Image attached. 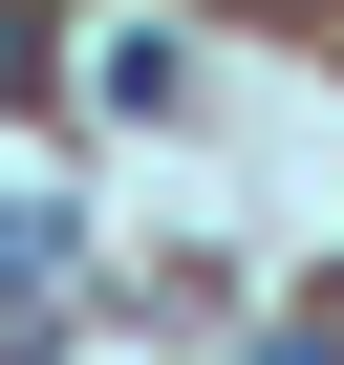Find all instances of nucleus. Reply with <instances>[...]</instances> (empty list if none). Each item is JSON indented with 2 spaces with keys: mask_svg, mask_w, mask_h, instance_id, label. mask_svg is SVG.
Segmentation results:
<instances>
[{
  "mask_svg": "<svg viewBox=\"0 0 344 365\" xmlns=\"http://www.w3.org/2000/svg\"><path fill=\"white\" fill-rule=\"evenodd\" d=\"M44 86V0H0V108H22Z\"/></svg>",
  "mask_w": 344,
  "mask_h": 365,
  "instance_id": "f257e3e1",
  "label": "nucleus"
}]
</instances>
